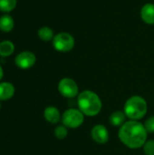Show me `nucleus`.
<instances>
[{"label":"nucleus","instance_id":"nucleus-1","mask_svg":"<svg viewBox=\"0 0 154 155\" xmlns=\"http://www.w3.org/2000/svg\"><path fill=\"white\" fill-rule=\"evenodd\" d=\"M148 132L139 121H126L119 129L118 136L122 143L130 149H139L147 141Z\"/></svg>","mask_w":154,"mask_h":155},{"label":"nucleus","instance_id":"nucleus-2","mask_svg":"<svg viewBox=\"0 0 154 155\" xmlns=\"http://www.w3.org/2000/svg\"><path fill=\"white\" fill-rule=\"evenodd\" d=\"M78 109L86 116H96L103 108V103L97 94L91 90H84L77 96Z\"/></svg>","mask_w":154,"mask_h":155},{"label":"nucleus","instance_id":"nucleus-3","mask_svg":"<svg viewBox=\"0 0 154 155\" xmlns=\"http://www.w3.org/2000/svg\"><path fill=\"white\" fill-rule=\"evenodd\" d=\"M148 111V104L146 100L140 95L131 96L124 104L123 112L127 118L133 121L143 119Z\"/></svg>","mask_w":154,"mask_h":155},{"label":"nucleus","instance_id":"nucleus-4","mask_svg":"<svg viewBox=\"0 0 154 155\" xmlns=\"http://www.w3.org/2000/svg\"><path fill=\"white\" fill-rule=\"evenodd\" d=\"M63 124L70 129L79 128L84 122V114L75 108H70L64 112L61 119Z\"/></svg>","mask_w":154,"mask_h":155},{"label":"nucleus","instance_id":"nucleus-5","mask_svg":"<svg viewBox=\"0 0 154 155\" xmlns=\"http://www.w3.org/2000/svg\"><path fill=\"white\" fill-rule=\"evenodd\" d=\"M54 48L61 53H66L73 50L75 45L74 37L66 32H61L54 35L52 40Z\"/></svg>","mask_w":154,"mask_h":155},{"label":"nucleus","instance_id":"nucleus-6","mask_svg":"<svg viewBox=\"0 0 154 155\" xmlns=\"http://www.w3.org/2000/svg\"><path fill=\"white\" fill-rule=\"evenodd\" d=\"M58 91L65 98H74L79 94V88L76 82L69 77H64L59 82Z\"/></svg>","mask_w":154,"mask_h":155},{"label":"nucleus","instance_id":"nucleus-7","mask_svg":"<svg viewBox=\"0 0 154 155\" xmlns=\"http://www.w3.org/2000/svg\"><path fill=\"white\" fill-rule=\"evenodd\" d=\"M36 62L35 54L30 51H23L19 53L15 58V65L20 69H29L34 65Z\"/></svg>","mask_w":154,"mask_h":155},{"label":"nucleus","instance_id":"nucleus-8","mask_svg":"<svg viewBox=\"0 0 154 155\" xmlns=\"http://www.w3.org/2000/svg\"><path fill=\"white\" fill-rule=\"evenodd\" d=\"M91 136L93 141L99 144H104L109 141L110 134L108 129L103 124H96L91 130Z\"/></svg>","mask_w":154,"mask_h":155},{"label":"nucleus","instance_id":"nucleus-9","mask_svg":"<svg viewBox=\"0 0 154 155\" xmlns=\"http://www.w3.org/2000/svg\"><path fill=\"white\" fill-rule=\"evenodd\" d=\"M141 18L147 25H154V4L147 3L143 5Z\"/></svg>","mask_w":154,"mask_h":155},{"label":"nucleus","instance_id":"nucleus-10","mask_svg":"<svg viewBox=\"0 0 154 155\" xmlns=\"http://www.w3.org/2000/svg\"><path fill=\"white\" fill-rule=\"evenodd\" d=\"M44 117L45 121H47L50 124H57L62 119L60 111L54 106L46 107L44 111Z\"/></svg>","mask_w":154,"mask_h":155},{"label":"nucleus","instance_id":"nucleus-11","mask_svg":"<svg viewBox=\"0 0 154 155\" xmlns=\"http://www.w3.org/2000/svg\"><path fill=\"white\" fill-rule=\"evenodd\" d=\"M15 94V86L9 82L0 83V101H7Z\"/></svg>","mask_w":154,"mask_h":155},{"label":"nucleus","instance_id":"nucleus-12","mask_svg":"<svg viewBox=\"0 0 154 155\" xmlns=\"http://www.w3.org/2000/svg\"><path fill=\"white\" fill-rule=\"evenodd\" d=\"M126 115L123 111H114L109 117V122L113 127H121L126 122Z\"/></svg>","mask_w":154,"mask_h":155},{"label":"nucleus","instance_id":"nucleus-13","mask_svg":"<svg viewBox=\"0 0 154 155\" xmlns=\"http://www.w3.org/2000/svg\"><path fill=\"white\" fill-rule=\"evenodd\" d=\"M15 25L14 19L11 15L5 14L0 16V30L5 33H9L13 30Z\"/></svg>","mask_w":154,"mask_h":155},{"label":"nucleus","instance_id":"nucleus-14","mask_svg":"<svg viewBox=\"0 0 154 155\" xmlns=\"http://www.w3.org/2000/svg\"><path fill=\"white\" fill-rule=\"evenodd\" d=\"M15 52V45L9 40H4L0 43V56L8 57Z\"/></svg>","mask_w":154,"mask_h":155},{"label":"nucleus","instance_id":"nucleus-15","mask_svg":"<svg viewBox=\"0 0 154 155\" xmlns=\"http://www.w3.org/2000/svg\"><path fill=\"white\" fill-rule=\"evenodd\" d=\"M37 35L41 40L44 42H48V41L53 40L55 35L54 34V31L52 30V28H50L49 26H42L38 29Z\"/></svg>","mask_w":154,"mask_h":155},{"label":"nucleus","instance_id":"nucleus-16","mask_svg":"<svg viewBox=\"0 0 154 155\" xmlns=\"http://www.w3.org/2000/svg\"><path fill=\"white\" fill-rule=\"evenodd\" d=\"M17 4V0H0V11L3 13H10Z\"/></svg>","mask_w":154,"mask_h":155},{"label":"nucleus","instance_id":"nucleus-17","mask_svg":"<svg viewBox=\"0 0 154 155\" xmlns=\"http://www.w3.org/2000/svg\"><path fill=\"white\" fill-rule=\"evenodd\" d=\"M68 134V128L65 127L64 124L62 125H58L55 129H54V135L57 139L59 140H63L64 139Z\"/></svg>","mask_w":154,"mask_h":155},{"label":"nucleus","instance_id":"nucleus-18","mask_svg":"<svg viewBox=\"0 0 154 155\" xmlns=\"http://www.w3.org/2000/svg\"><path fill=\"white\" fill-rule=\"evenodd\" d=\"M143 153L146 155H154V140L146 141L144 145L143 146Z\"/></svg>","mask_w":154,"mask_h":155},{"label":"nucleus","instance_id":"nucleus-19","mask_svg":"<svg viewBox=\"0 0 154 155\" xmlns=\"http://www.w3.org/2000/svg\"><path fill=\"white\" fill-rule=\"evenodd\" d=\"M144 127L146 129V131L150 134H153L154 133V115L149 117L145 123H144Z\"/></svg>","mask_w":154,"mask_h":155},{"label":"nucleus","instance_id":"nucleus-20","mask_svg":"<svg viewBox=\"0 0 154 155\" xmlns=\"http://www.w3.org/2000/svg\"><path fill=\"white\" fill-rule=\"evenodd\" d=\"M3 75H4V71H3L2 66L0 65V81H1V79L3 78Z\"/></svg>","mask_w":154,"mask_h":155},{"label":"nucleus","instance_id":"nucleus-21","mask_svg":"<svg viewBox=\"0 0 154 155\" xmlns=\"http://www.w3.org/2000/svg\"><path fill=\"white\" fill-rule=\"evenodd\" d=\"M0 109H1V104H0Z\"/></svg>","mask_w":154,"mask_h":155}]
</instances>
